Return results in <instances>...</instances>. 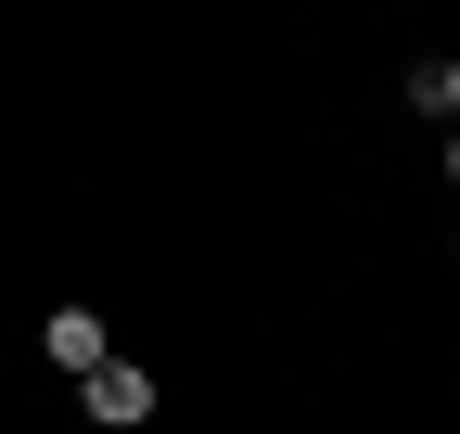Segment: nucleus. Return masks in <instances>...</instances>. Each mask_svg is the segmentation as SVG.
Listing matches in <instances>:
<instances>
[{
  "instance_id": "f257e3e1",
  "label": "nucleus",
  "mask_w": 460,
  "mask_h": 434,
  "mask_svg": "<svg viewBox=\"0 0 460 434\" xmlns=\"http://www.w3.org/2000/svg\"><path fill=\"white\" fill-rule=\"evenodd\" d=\"M77 409H90L102 434H128V421H154V370H141V358H102L90 384H77Z\"/></svg>"
},
{
  "instance_id": "f03ea898",
  "label": "nucleus",
  "mask_w": 460,
  "mask_h": 434,
  "mask_svg": "<svg viewBox=\"0 0 460 434\" xmlns=\"http://www.w3.org/2000/svg\"><path fill=\"white\" fill-rule=\"evenodd\" d=\"M39 358H51V370H65V384H90V370L115 358V333H102V319H90V307H51V319H39Z\"/></svg>"
},
{
  "instance_id": "7ed1b4c3",
  "label": "nucleus",
  "mask_w": 460,
  "mask_h": 434,
  "mask_svg": "<svg viewBox=\"0 0 460 434\" xmlns=\"http://www.w3.org/2000/svg\"><path fill=\"white\" fill-rule=\"evenodd\" d=\"M410 102H422V116H460V51H447V65H422V77H410Z\"/></svg>"
},
{
  "instance_id": "20e7f679",
  "label": "nucleus",
  "mask_w": 460,
  "mask_h": 434,
  "mask_svg": "<svg viewBox=\"0 0 460 434\" xmlns=\"http://www.w3.org/2000/svg\"><path fill=\"white\" fill-rule=\"evenodd\" d=\"M447 179H460V141H447Z\"/></svg>"
},
{
  "instance_id": "39448f33",
  "label": "nucleus",
  "mask_w": 460,
  "mask_h": 434,
  "mask_svg": "<svg viewBox=\"0 0 460 434\" xmlns=\"http://www.w3.org/2000/svg\"><path fill=\"white\" fill-rule=\"evenodd\" d=\"M447 256H460V243H447Z\"/></svg>"
}]
</instances>
